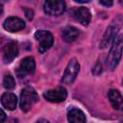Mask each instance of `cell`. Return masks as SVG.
<instances>
[{
	"mask_svg": "<svg viewBox=\"0 0 123 123\" xmlns=\"http://www.w3.org/2000/svg\"><path fill=\"white\" fill-rule=\"evenodd\" d=\"M123 52V35H117L112 41V45L108 54L107 63L111 70H114L118 65Z\"/></svg>",
	"mask_w": 123,
	"mask_h": 123,
	"instance_id": "6da1fadb",
	"label": "cell"
},
{
	"mask_svg": "<svg viewBox=\"0 0 123 123\" xmlns=\"http://www.w3.org/2000/svg\"><path fill=\"white\" fill-rule=\"evenodd\" d=\"M43 11L48 15H60L65 11V3L62 0H48L43 4Z\"/></svg>",
	"mask_w": 123,
	"mask_h": 123,
	"instance_id": "8992f818",
	"label": "cell"
},
{
	"mask_svg": "<svg viewBox=\"0 0 123 123\" xmlns=\"http://www.w3.org/2000/svg\"><path fill=\"white\" fill-rule=\"evenodd\" d=\"M67 119L69 123H86L85 113L77 108H73L68 111Z\"/></svg>",
	"mask_w": 123,
	"mask_h": 123,
	"instance_id": "5bb4252c",
	"label": "cell"
},
{
	"mask_svg": "<svg viewBox=\"0 0 123 123\" xmlns=\"http://www.w3.org/2000/svg\"><path fill=\"white\" fill-rule=\"evenodd\" d=\"M24 12H25V15H26V17H27L29 20H32L33 17H34V12H33V10L24 8Z\"/></svg>",
	"mask_w": 123,
	"mask_h": 123,
	"instance_id": "e0dca14e",
	"label": "cell"
},
{
	"mask_svg": "<svg viewBox=\"0 0 123 123\" xmlns=\"http://www.w3.org/2000/svg\"><path fill=\"white\" fill-rule=\"evenodd\" d=\"M38 101L37 91L32 86H26L20 93V108L23 111L27 112Z\"/></svg>",
	"mask_w": 123,
	"mask_h": 123,
	"instance_id": "7a4b0ae2",
	"label": "cell"
},
{
	"mask_svg": "<svg viewBox=\"0 0 123 123\" xmlns=\"http://www.w3.org/2000/svg\"><path fill=\"white\" fill-rule=\"evenodd\" d=\"M109 99L113 109L123 111V97L117 89H111L109 91Z\"/></svg>",
	"mask_w": 123,
	"mask_h": 123,
	"instance_id": "7c38bea8",
	"label": "cell"
},
{
	"mask_svg": "<svg viewBox=\"0 0 123 123\" xmlns=\"http://www.w3.org/2000/svg\"><path fill=\"white\" fill-rule=\"evenodd\" d=\"M4 28L9 32H18L25 28V22L23 19L16 17V16H11L8 17L4 21Z\"/></svg>",
	"mask_w": 123,
	"mask_h": 123,
	"instance_id": "30bf717a",
	"label": "cell"
},
{
	"mask_svg": "<svg viewBox=\"0 0 123 123\" xmlns=\"http://www.w3.org/2000/svg\"><path fill=\"white\" fill-rule=\"evenodd\" d=\"M35 69H36V62L34 58L27 57L21 61L16 73L19 78H22L28 74H33L35 72Z\"/></svg>",
	"mask_w": 123,
	"mask_h": 123,
	"instance_id": "ba28073f",
	"label": "cell"
},
{
	"mask_svg": "<svg viewBox=\"0 0 123 123\" xmlns=\"http://www.w3.org/2000/svg\"><path fill=\"white\" fill-rule=\"evenodd\" d=\"M101 5H104V6H106V7H110V6H111L112 4H113V2L112 1H111V0H109V1H100L99 2Z\"/></svg>",
	"mask_w": 123,
	"mask_h": 123,
	"instance_id": "ac0fdd59",
	"label": "cell"
},
{
	"mask_svg": "<svg viewBox=\"0 0 123 123\" xmlns=\"http://www.w3.org/2000/svg\"><path fill=\"white\" fill-rule=\"evenodd\" d=\"M73 14H74V17L76 20H78L81 24L86 25V26L88 25V23L91 19V13L87 8L81 7L79 9L75 10Z\"/></svg>",
	"mask_w": 123,
	"mask_h": 123,
	"instance_id": "4fadbf2b",
	"label": "cell"
},
{
	"mask_svg": "<svg viewBox=\"0 0 123 123\" xmlns=\"http://www.w3.org/2000/svg\"><path fill=\"white\" fill-rule=\"evenodd\" d=\"M79 70H80V64H79L78 61L76 59H71L66 65L62 82L65 85L72 84L75 81V79L79 73Z\"/></svg>",
	"mask_w": 123,
	"mask_h": 123,
	"instance_id": "5b68a950",
	"label": "cell"
},
{
	"mask_svg": "<svg viewBox=\"0 0 123 123\" xmlns=\"http://www.w3.org/2000/svg\"><path fill=\"white\" fill-rule=\"evenodd\" d=\"M122 25H123V16L118 14L116 17H114L111 20V22L110 23V25L108 26V28L104 34L103 39L101 41V47L102 48L106 47L109 44V42L117 36V33L120 30Z\"/></svg>",
	"mask_w": 123,
	"mask_h": 123,
	"instance_id": "3957f363",
	"label": "cell"
},
{
	"mask_svg": "<svg viewBox=\"0 0 123 123\" xmlns=\"http://www.w3.org/2000/svg\"><path fill=\"white\" fill-rule=\"evenodd\" d=\"M36 123H49V122H48L46 119H39V120L37 121Z\"/></svg>",
	"mask_w": 123,
	"mask_h": 123,
	"instance_id": "ffe728a7",
	"label": "cell"
},
{
	"mask_svg": "<svg viewBox=\"0 0 123 123\" xmlns=\"http://www.w3.org/2000/svg\"><path fill=\"white\" fill-rule=\"evenodd\" d=\"M43 97L52 103H60L63 102L67 97V91L63 87H58L55 89L47 90L43 93Z\"/></svg>",
	"mask_w": 123,
	"mask_h": 123,
	"instance_id": "52a82bcc",
	"label": "cell"
},
{
	"mask_svg": "<svg viewBox=\"0 0 123 123\" xmlns=\"http://www.w3.org/2000/svg\"><path fill=\"white\" fill-rule=\"evenodd\" d=\"M18 55V46L16 42L10 41L3 47V60L5 62H12Z\"/></svg>",
	"mask_w": 123,
	"mask_h": 123,
	"instance_id": "9c48e42d",
	"label": "cell"
},
{
	"mask_svg": "<svg viewBox=\"0 0 123 123\" xmlns=\"http://www.w3.org/2000/svg\"><path fill=\"white\" fill-rule=\"evenodd\" d=\"M122 85H123V80H122Z\"/></svg>",
	"mask_w": 123,
	"mask_h": 123,
	"instance_id": "7402d4cb",
	"label": "cell"
},
{
	"mask_svg": "<svg viewBox=\"0 0 123 123\" xmlns=\"http://www.w3.org/2000/svg\"><path fill=\"white\" fill-rule=\"evenodd\" d=\"M118 123H123V120H121V121H119Z\"/></svg>",
	"mask_w": 123,
	"mask_h": 123,
	"instance_id": "44dd1931",
	"label": "cell"
},
{
	"mask_svg": "<svg viewBox=\"0 0 123 123\" xmlns=\"http://www.w3.org/2000/svg\"><path fill=\"white\" fill-rule=\"evenodd\" d=\"M1 119H0V123H4V121H5V119H6V114H5V112H4V111L3 110H1Z\"/></svg>",
	"mask_w": 123,
	"mask_h": 123,
	"instance_id": "d6986e66",
	"label": "cell"
},
{
	"mask_svg": "<svg viewBox=\"0 0 123 123\" xmlns=\"http://www.w3.org/2000/svg\"><path fill=\"white\" fill-rule=\"evenodd\" d=\"M3 86L7 89H12L15 86L14 78L11 74H6L3 78Z\"/></svg>",
	"mask_w": 123,
	"mask_h": 123,
	"instance_id": "2e32d148",
	"label": "cell"
},
{
	"mask_svg": "<svg viewBox=\"0 0 123 123\" xmlns=\"http://www.w3.org/2000/svg\"><path fill=\"white\" fill-rule=\"evenodd\" d=\"M35 37L39 42V46H38L39 53L46 52L48 49L51 48V46L54 43V37L49 31L38 30L35 33Z\"/></svg>",
	"mask_w": 123,
	"mask_h": 123,
	"instance_id": "277c9868",
	"label": "cell"
},
{
	"mask_svg": "<svg viewBox=\"0 0 123 123\" xmlns=\"http://www.w3.org/2000/svg\"><path fill=\"white\" fill-rule=\"evenodd\" d=\"M1 104L8 111H13L16 108L17 98L15 94L11 92H5L1 96Z\"/></svg>",
	"mask_w": 123,
	"mask_h": 123,
	"instance_id": "8fae6325",
	"label": "cell"
},
{
	"mask_svg": "<svg viewBox=\"0 0 123 123\" xmlns=\"http://www.w3.org/2000/svg\"><path fill=\"white\" fill-rule=\"evenodd\" d=\"M79 35H80V31L73 26H67L62 31V38L66 42H72L76 40Z\"/></svg>",
	"mask_w": 123,
	"mask_h": 123,
	"instance_id": "9a60e30c",
	"label": "cell"
}]
</instances>
